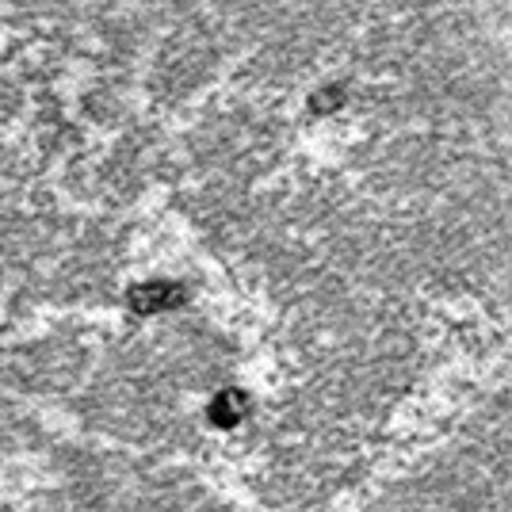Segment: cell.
<instances>
[{"mask_svg": "<svg viewBox=\"0 0 512 512\" xmlns=\"http://www.w3.org/2000/svg\"><path fill=\"white\" fill-rule=\"evenodd\" d=\"M176 299H180V291L172 283H150V287H138L134 291V306L138 310H161V306H169Z\"/></svg>", "mask_w": 512, "mask_h": 512, "instance_id": "1", "label": "cell"}]
</instances>
